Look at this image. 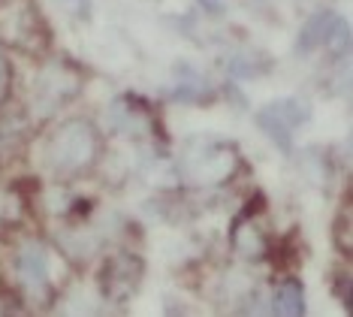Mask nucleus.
<instances>
[{"mask_svg": "<svg viewBox=\"0 0 353 317\" xmlns=\"http://www.w3.org/2000/svg\"><path fill=\"white\" fill-rule=\"evenodd\" d=\"M100 133L91 121L73 118L63 121L46 142V164L54 175L70 178L88 173L100 157Z\"/></svg>", "mask_w": 353, "mask_h": 317, "instance_id": "f257e3e1", "label": "nucleus"}, {"mask_svg": "<svg viewBox=\"0 0 353 317\" xmlns=\"http://www.w3.org/2000/svg\"><path fill=\"white\" fill-rule=\"evenodd\" d=\"M0 37L28 55H39L49 46V28L30 0H15L12 6H6L0 15Z\"/></svg>", "mask_w": 353, "mask_h": 317, "instance_id": "f03ea898", "label": "nucleus"}, {"mask_svg": "<svg viewBox=\"0 0 353 317\" xmlns=\"http://www.w3.org/2000/svg\"><path fill=\"white\" fill-rule=\"evenodd\" d=\"M15 275L30 299H49L52 294V269H49V251L39 242H28L15 257Z\"/></svg>", "mask_w": 353, "mask_h": 317, "instance_id": "7ed1b4c3", "label": "nucleus"}, {"mask_svg": "<svg viewBox=\"0 0 353 317\" xmlns=\"http://www.w3.org/2000/svg\"><path fill=\"white\" fill-rule=\"evenodd\" d=\"M82 88V76L73 64H49L37 82V100L46 112H54L58 106L70 103Z\"/></svg>", "mask_w": 353, "mask_h": 317, "instance_id": "20e7f679", "label": "nucleus"}, {"mask_svg": "<svg viewBox=\"0 0 353 317\" xmlns=\"http://www.w3.org/2000/svg\"><path fill=\"white\" fill-rule=\"evenodd\" d=\"M308 118V109L299 103V100H275L269 103L266 109H260L256 115V124H260L266 133L275 140L281 148H290V140H293V130Z\"/></svg>", "mask_w": 353, "mask_h": 317, "instance_id": "39448f33", "label": "nucleus"}, {"mask_svg": "<svg viewBox=\"0 0 353 317\" xmlns=\"http://www.w3.org/2000/svg\"><path fill=\"white\" fill-rule=\"evenodd\" d=\"M142 281V263L130 254H115L100 275V287L112 302H127Z\"/></svg>", "mask_w": 353, "mask_h": 317, "instance_id": "423d86ee", "label": "nucleus"}, {"mask_svg": "<svg viewBox=\"0 0 353 317\" xmlns=\"http://www.w3.org/2000/svg\"><path fill=\"white\" fill-rule=\"evenodd\" d=\"M232 169H236V151L227 145H208V148L194 154L190 173L199 184H221L232 175Z\"/></svg>", "mask_w": 353, "mask_h": 317, "instance_id": "0eeeda50", "label": "nucleus"}, {"mask_svg": "<svg viewBox=\"0 0 353 317\" xmlns=\"http://www.w3.org/2000/svg\"><path fill=\"white\" fill-rule=\"evenodd\" d=\"M339 15L335 12H317L305 21L302 34H299V48L302 52H311V48L323 46V43H332L335 37V28H339Z\"/></svg>", "mask_w": 353, "mask_h": 317, "instance_id": "6e6552de", "label": "nucleus"}, {"mask_svg": "<svg viewBox=\"0 0 353 317\" xmlns=\"http://www.w3.org/2000/svg\"><path fill=\"white\" fill-rule=\"evenodd\" d=\"M272 311L284 314V317H302L305 314V290L299 281H284L275 290V299H272Z\"/></svg>", "mask_w": 353, "mask_h": 317, "instance_id": "1a4fd4ad", "label": "nucleus"}, {"mask_svg": "<svg viewBox=\"0 0 353 317\" xmlns=\"http://www.w3.org/2000/svg\"><path fill=\"white\" fill-rule=\"evenodd\" d=\"M232 245H236L239 254H245L248 260L263 257V251H266V242H263L260 230H254V227H245V224H239L236 230H232Z\"/></svg>", "mask_w": 353, "mask_h": 317, "instance_id": "9d476101", "label": "nucleus"}, {"mask_svg": "<svg viewBox=\"0 0 353 317\" xmlns=\"http://www.w3.org/2000/svg\"><path fill=\"white\" fill-rule=\"evenodd\" d=\"M332 236H335V245H339L341 254H347V257H350L353 245H350V211H347V209H344V211H341V218L335 221Z\"/></svg>", "mask_w": 353, "mask_h": 317, "instance_id": "9b49d317", "label": "nucleus"}, {"mask_svg": "<svg viewBox=\"0 0 353 317\" xmlns=\"http://www.w3.org/2000/svg\"><path fill=\"white\" fill-rule=\"evenodd\" d=\"M10 88H12V64L0 55V103L10 97Z\"/></svg>", "mask_w": 353, "mask_h": 317, "instance_id": "f8f14e48", "label": "nucleus"}, {"mask_svg": "<svg viewBox=\"0 0 353 317\" xmlns=\"http://www.w3.org/2000/svg\"><path fill=\"white\" fill-rule=\"evenodd\" d=\"M76 19H91V0H61Z\"/></svg>", "mask_w": 353, "mask_h": 317, "instance_id": "ddd939ff", "label": "nucleus"}]
</instances>
